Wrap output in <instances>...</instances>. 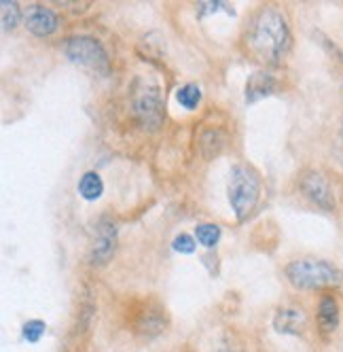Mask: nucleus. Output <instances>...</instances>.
Wrapping results in <instances>:
<instances>
[{"instance_id":"f257e3e1","label":"nucleus","mask_w":343,"mask_h":352,"mask_svg":"<svg viewBox=\"0 0 343 352\" xmlns=\"http://www.w3.org/2000/svg\"><path fill=\"white\" fill-rule=\"evenodd\" d=\"M248 52L263 64H278L290 47V30L284 15L272 7L261 9L246 32Z\"/></svg>"},{"instance_id":"f03ea898","label":"nucleus","mask_w":343,"mask_h":352,"mask_svg":"<svg viewBox=\"0 0 343 352\" xmlns=\"http://www.w3.org/2000/svg\"><path fill=\"white\" fill-rule=\"evenodd\" d=\"M286 278L301 291L337 287L343 283V272L322 259H297L286 265Z\"/></svg>"},{"instance_id":"7ed1b4c3","label":"nucleus","mask_w":343,"mask_h":352,"mask_svg":"<svg viewBox=\"0 0 343 352\" xmlns=\"http://www.w3.org/2000/svg\"><path fill=\"white\" fill-rule=\"evenodd\" d=\"M229 204L237 217V221H244L252 214V210L259 204L261 197V181L259 174L246 166V164H235L229 170Z\"/></svg>"},{"instance_id":"20e7f679","label":"nucleus","mask_w":343,"mask_h":352,"mask_svg":"<svg viewBox=\"0 0 343 352\" xmlns=\"http://www.w3.org/2000/svg\"><path fill=\"white\" fill-rule=\"evenodd\" d=\"M132 113L144 130H159L163 123V96L155 81L138 77L132 83Z\"/></svg>"},{"instance_id":"39448f33","label":"nucleus","mask_w":343,"mask_h":352,"mask_svg":"<svg viewBox=\"0 0 343 352\" xmlns=\"http://www.w3.org/2000/svg\"><path fill=\"white\" fill-rule=\"evenodd\" d=\"M64 54L70 62L104 74L108 70V56L104 47L91 36H70L64 43Z\"/></svg>"},{"instance_id":"423d86ee","label":"nucleus","mask_w":343,"mask_h":352,"mask_svg":"<svg viewBox=\"0 0 343 352\" xmlns=\"http://www.w3.org/2000/svg\"><path fill=\"white\" fill-rule=\"evenodd\" d=\"M165 327H167L165 312L157 304H144L132 320L134 333L142 340H153L161 336L165 331Z\"/></svg>"},{"instance_id":"0eeeda50","label":"nucleus","mask_w":343,"mask_h":352,"mask_svg":"<svg viewBox=\"0 0 343 352\" xmlns=\"http://www.w3.org/2000/svg\"><path fill=\"white\" fill-rule=\"evenodd\" d=\"M301 189L309 197V202H314L318 208L322 210H335V193L329 183V179L322 172H307L301 179Z\"/></svg>"},{"instance_id":"6e6552de","label":"nucleus","mask_w":343,"mask_h":352,"mask_svg":"<svg viewBox=\"0 0 343 352\" xmlns=\"http://www.w3.org/2000/svg\"><path fill=\"white\" fill-rule=\"evenodd\" d=\"M274 327L284 336H301L307 327V316L301 306H284L276 312Z\"/></svg>"},{"instance_id":"1a4fd4ad","label":"nucleus","mask_w":343,"mask_h":352,"mask_svg":"<svg viewBox=\"0 0 343 352\" xmlns=\"http://www.w3.org/2000/svg\"><path fill=\"white\" fill-rule=\"evenodd\" d=\"M26 23L28 32H32L34 36H51L58 30V15L49 9V7H30L26 13Z\"/></svg>"},{"instance_id":"9d476101","label":"nucleus","mask_w":343,"mask_h":352,"mask_svg":"<svg viewBox=\"0 0 343 352\" xmlns=\"http://www.w3.org/2000/svg\"><path fill=\"white\" fill-rule=\"evenodd\" d=\"M115 242H117L115 223H102L100 230H97V238H95V244L91 248L89 261L93 265H104L115 253Z\"/></svg>"},{"instance_id":"9b49d317","label":"nucleus","mask_w":343,"mask_h":352,"mask_svg":"<svg viewBox=\"0 0 343 352\" xmlns=\"http://www.w3.org/2000/svg\"><path fill=\"white\" fill-rule=\"evenodd\" d=\"M274 91H276V79L269 72L259 70V72L250 74V79L246 83V102L255 104L259 100L272 96Z\"/></svg>"},{"instance_id":"f8f14e48","label":"nucleus","mask_w":343,"mask_h":352,"mask_svg":"<svg viewBox=\"0 0 343 352\" xmlns=\"http://www.w3.org/2000/svg\"><path fill=\"white\" fill-rule=\"evenodd\" d=\"M339 304L333 295H324L318 304V327L322 333H333L339 327Z\"/></svg>"},{"instance_id":"ddd939ff","label":"nucleus","mask_w":343,"mask_h":352,"mask_svg":"<svg viewBox=\"0 0 343 352\" xmlns=\"http://www.w3.org/2000/svg\"><path fill=\"white\" fill-rule=\"evenodd\" d=\"M104 191V183L100 179V174H95V172H85L81 176V181H79V193L83 199H87V202H93V199H97L102 195Z\"/></svg>"},{"instance_id":"4468645a","label":"nucleus","mask_w":343,"mask_h":352,"mask_svg":"<svg viewBox=\"0 0 343 352\" xmlns=\"http://www.w3.org/2000/svg\"><path fill=\"white\" fill-rule=\"evenodd\" d=\"M176 100L180 102V107H185L187 111H195L202 102V89L195 83H187L176 91Z\"/></svg>"},{"instance_id":"2eb2a0df","label":"nucleus","mask_w":343,"mask_h":352,"mask_svg":"<svg viewBox=\"0 0 343 352\" xmlns=\"http://www.w3.org/2000/svg\"><path fill=\"white\" fill-rule=\"evenodd\" d=\"M195 238H198L200 244L212 248L220 240V228L214 223H202V225H198V230H195Z\"/></svg>"},{"instance_id":"dca6fc26","label":"nucleus","mask_w":343,"mask_h":352,"mask_svg":"<svg viewBox=\"0 0 343 352\" xmlns=\"http://www.w3.org/2000/svg\"><path fill=\"white\" fill-rule=\"evenodd\" d=\"M0 17H3V30L9 32L17 26L19 21V7L13 0H3L0 3Z\"/></svg>"},{"instance_id":"f3484780","label":"nucleus","mask_w":343,"mask_h":352,"mask_svg":"<svg viewBox=\"0 0 343 352\" xmlns=\"http://www.w3.org/2000/svg\"><path fill=\"white\" fill-rule=\"evenodd\" d=\"M45 329H47V324L43 320L34 318V320H28L26 324H23L21 333H23V340H28L30 344H38L40 338L45 336Z\"/></svg>"},{"instance_id":"a211bd4d","label":"nucleus","mask_w":343,"mask_h":352,"mask_svg":"<svg viewBox=\"0 0 343 352\" xmlns=\"http://www.w3.org/2000/svg\"><path fill=\"white\" fill-rule=\"evenodd\" d=\"M172 246H174V250L180 255H191V253H195V246H198V244H195V240L189 234H180V236L174 238Z\"/></svg>"},{"instance_id":"6ab92c4d","label":"nucleus","mask_w":343,"mask_h":352,"mask_svg":"<svg viewBox=\"0 0 343 352\" xmlns=\"http://www.w3.org/2000/svg\"><path fill=\"white\" fill-rule=\"evenodd\" d=\"M198 9H200V15L204 17L206 13H216L218 9H227V7L225 3H200Z\"/></svg>"},{"instance_id":"aec40b11","label":"nucleus","mask_w":343,"mask_h":352,"mask_svg":"<svg viewBox=\"0 0 343 352\" xmlns=\"http://www.w3.org/2000/svg\"><path fill=\"white\" fill-rule=\"evenodd\" d=\"M214 352H237V350H233V348H227V346H223V348H216Z\"/></svg>"}]
</instances>
